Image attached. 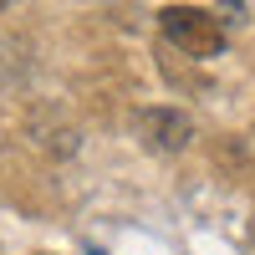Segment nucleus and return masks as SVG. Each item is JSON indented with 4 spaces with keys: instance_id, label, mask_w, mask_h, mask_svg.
Segmentation results:
<instances>
[{
    "instance_id": "nucleus-1",
    "label": "nucleus",
    "mask_w": 255,
    "mask_h": 255,
    "mask_svg": "<svg viewBox=\"0 0 255 255\" xmlns=\"http://www.w3.org/2000/svg\"><path fill=\"white\" fill-rule=\"evenodd\" d=\"M158 36H163V46H174L189 61L220 56L225 41H230V31L220 26V15L215 10H199V5H163L158 10Z\"/></svg>"
},
{
    "instance_id": "nucleus-5",
    "label": "nucleus",
    "mask_w": 255,
    "mask_h": 255,
    "mask_svg": "<svg viewBox=\"0 0 255 255\" xmlns=\"http://www.w3.org/2000/svg\"><path fill=\"white\" fill-rule=\"evenodd\" d=\"M0 5H5V0H0Z\"/></svg>"
},
{
    "instance_id": "nucleus-3",
    "label": "nucleus",
    "mask_w": 255,
    "mask_h": 255,
    "mask_svg": "<svg viewBox=\"0 0 255 255\" xmlns=\"http://www.w3.org/2000/svg\"><path fill=\"white\" fill-rule=\"evenodd\" d=\"M215 15H220V26H225V31H235V26H245V0H225V5H220Z\"/></svg>"
},
{
    "instance_id": "nucleus-4",
    "label": "nucleus",
    "mask_w": 255,
    "mask_h": 255,
    "mask_svg": "<svg viewBox=\"0 0 255 255\" xmlns=\"http://www.w3.org/2000/svg\"><path fill=\"white\" fill-rule=\"evenodd\" d=\"M92 255H102V250H92Z\"/></svg>"
},
{
    "instance_id": "nucleus-2",
    "label": "nucleus",
    "mask_w": 255,
    "mask_h": 255,
    "mask_svg": "<svg viewBox=\"0 0 255 255\" xmlns=\"http://www.w3.org/2000/svg\"><path fill=\"white\" fill-rule=\"evenodd\" d=\"M138 138L153 148V153H184L189 138H194V123L179 108H143L138 113Z\"/></svg>"
}]
</instances>
